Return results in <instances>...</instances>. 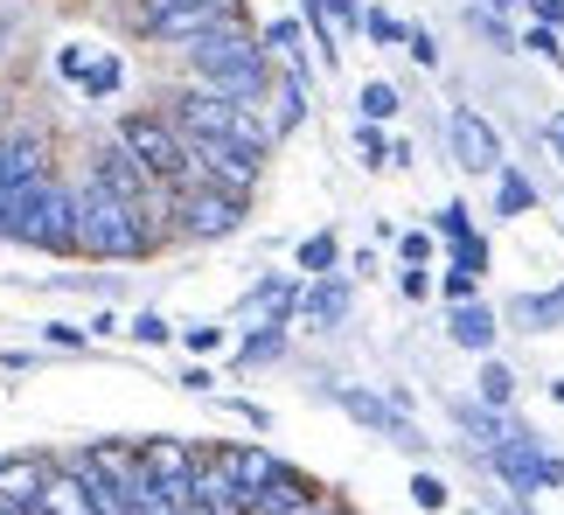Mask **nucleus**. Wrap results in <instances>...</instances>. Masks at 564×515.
<instances>
[{
  "label": "nucleus",
  "mask_w": 564,
  "mask_h": 515,
  "mask_svg": "<svg viewBox=\"0 0 564 515\" xmlns=\"http://www.w3.org/2000/svg\"><path fill=\"white\" fill-rule=\"evenodd\" d=\"M188 70H195V91H216V98H237V105H265L272 91V50L251 42L245 29H216L203 42H188Z\"/></svg>",
  "instance_id": "nucleus-1"
},
{
  "label": "nucleus",
  "mask_w": 564,
  "mask_h": 515,
  "mask_svg": "<svg viewBox=\"0 0 564 515\" xmlns=\"http://www.w3.org/2000/svg\"><path fill=\"white\" fill-rule=\"evenodd\" d=\"M167 119L182 125L188 140H224V146H245V154L265 161L272 154V119L265 105H237V98H216V91H175L167 98Z\"/></svg>",
  "instance_id": "nucleus-2"
},
{
  "label": "nucleus",
  "mask_w": 564,
  "mask_h": 515,
  "mask_svg": "<svg viewBox=\"0 0 564 515\" xmlns=\"http://www.w3.org/2000/svg\"><path fill=\"white\" fill-rule=\"evenodd\" d=\"M154 238H161V230L147 223L140 202H119L112 188H98V182L77 188V244L91 258H147Z\"/></svg>",
  "instance_id": "nucleus-3"
},
{
  "label": "nucleus",
  "mask_w": 564,
  "mask_h": 515,
  "mask_svg": "<svg viewBox=\"0 0 564 515\" xmlns=\"http://www.w3.org/2000/svg\"><path fill=\"white\" fill-rule=\"evenodd\" d=\"M446 140H453V167H467V175H502V167H509L502 133H495L474 105H453V112H446Z\"/></svg>",
  "instance_id": "nucleus-4"
},
{
  "label": "nucleus",
  "mask_w": 564,
  "mask_h": 515,
  "mask_svg": "<svg viewBox=\"0 0 564 515\" xmlns=\"http://www.w3.org/2000/svg\"><path fill=\"white\" fill-rule=\"evenodd\" d=\"M245 223V196H224V188H182L175 196V230L182 238H230Z\"/></svg>",
  "instance_id": "nucleus-5"
},
{
  "label": "nucleus",
  "mask_w": 564,
  "mask_h": 515,
  "mask_svg": "<svg viewBox=\"0 0 564 515\" xmlns=\"http://www.w3.org/2000/svg\"><path fill=\"white\" fill-rule=\"evenodd\" d=\"M56 467H70V474H98V481H112V487H133L147 481V460H140V439H91L84 453H63Z\"/></svg>",
  "instance_id": "nucleus-6"
},
{
  "label": "nucleus",
  "mask_w": 564,
  "mask_h": 515,
  "mask_svg": "<svg viewBox=\"0 0 564 515\" xmlns=\"http://www.w3.org/2000/svg\"><path fill=\"white\" fill-rule=\"evenodd\" d=\"M209 467H216V474H224V481L237 487V495H245V508H251L258 495H265V487H272L279 474H286V460H279L272 446H216Z\"/></svg>",
  "instance_id": "nucleus-7"
},
{
  "label": "nucleus",
  "mask_w": 564,
  "mask_h": 515,
  "mask_svg": "<svg viewBox=\"0 0 564 515\" xmlns=\"http://www.w3.org/2000/svg\"><path fill=\"white\" fill-rule=\"evenodd\" d=\"M21 244L84 251V244H77V188L63 182V175H50V196H42V209H35V223H29V238H21Z\"/></svg>",
  "instance_id": "nucleus-8"
},
{
  "label": "nucleus",
  "mask_w": 564,
  "mask_h": 515,
  "mask_svg": "<svg viewBox=\"0 0 564 515\" xmlns=\"http://www.w3.org/2000/svg\"><path fill=\"white\" fill-rule=\"evenodd\" d=\"M544 460H551V446L536 439L530 425H516V432H509V439L488 453V467H495V474H502V481L516 487V495H536V487H544Z\"/></svg>",
  "instance_id": "nucleus-9"
},
{
  "label": "nucleus",
  "mask_w": 564,
  "mask_h": 515,
  "mask_svg": "<svg viewBox=\"0 0 564 515\" xmlns=\"http://www.w3.org/2000/svg\"><path fill=\"white\" fill-rule=\"evenodd\" d=\"M335 404H341L349 418H362L370 432H383L390 446H404V453H425V439L411 432V418L398 412V404H383V397H370V391H356V383H335Z\"/></svg>",
  "instance_id": "nucleus-10"
},
{
  "label": "nucleus",
  "mask_w": 564,
  "mask_h": 515,
  "mask_svg": "<svg viewBox=\"0 0 564 515\" xmlns=\"http://www.w3.org/2000/svg\"><path fill=\"white\" fill-rule=\"evenodd\" d=\"M140 460H147V481H161V487H188L195 474H203V460H209V453H195V446L175 439V432H154V439H140Z\"/></svg>",
  "instance_id": "nucleus-11"
},
{
  "label": "nucleus",
  "mask_w": 564,
  "mask_h": 515,
  "mask_svg": "<svg viewBox=\"0 0 564 515\" xmlns=\"http://www.w3.org/2000/svg\"><path fill=\"white\" fill-rule=\"evenodd\" d=\"M446 335H453V349H467V355H495V335H502V314L488 307V299H467V307H453L446 314Z\"/></svg>",
  "instance_id": "nucleus-12"
},
{
  "label": "nucleus",
  "mask_w": 564,
  "mask_h": 515,
  "mask_svg": "<svg viewBox=\"0 0 564 515\" xmlns=\"http://www.w3.org/2000/svg\"><path fill=\"white\" fill-rule=\"evenodd\" d=\"M50 474H56V460H35V453H0V502L35 508V502H42V487H50Z\"/></svg>",
  "instance_id": "nucleus-13"
},
{
  "label": "nucleus",
  "mask_w": 564,
  "mask_h": 515,
  "mask_svg": "<svg viewBox=\"0 0 564 515\" xmlns=\"http://www.w3.org/2000/svg\"><path fill=\"white\" fill-rule=\"evenodd\" d=\"M251 515H328V502H321V487H314V481H300L293 467H286V474H279L265 495L251 502Z\"/></svg>",
  "instance_id": "nucleus-14"
},
{
  "label": "nucleus",
  "mask_w": 564,
  "mask_h": 515,
  "mask_svg": "<svg viewBox=\"0 0 564 515\" xmlns=\"http://www.w3.org/2000/svg\"><path fill=\"white\" fill-rule=\"evenodd\" d=\"M182 502H188V515H251V508H245V495H237V487L216 474L209 460H203V474L182 487Z\"/></svg>",
  "instance_id": "nucleus-15"
},
{
  "label": "nucleus",
  "mask_w": 564,
  "mask_h": 515,
  "mask_svg": "<svg viewBox=\"0 0 564 515\" xmlns=\"http://www.w3.org/2000/svg\"><path fill=\"white\" fill-rule=\"evenodd\" d=\"M265 105H272V140H286L300 119H307V70H279L272 77V91H265Z\"/></svg>",
  "instance_id": "nucleus-16"
},
{
  "label": "nucleus",
  "mask_w": 564,
  "mask_h": 515,
  "mask_svg": "<svg viewBox=\"0 0 564 515\" xmlns=\"http://www.w3.org/2000/svg\"><path fill=\"white\" fill-rule=\"evenodd\" d=\"M293 314L314 320V328H341V320H349V286H341V278H307Z\"/></svg>",
  "instance_id": "nucleus-17"
},
{
  "label": "nucleus",
  "mask_w": 564,
  "mask_h": 515,
  "mask_svg": "<svg viewBox=\"0 0 564 515\" xmlns=\"http://www.w3.org/2000/svg\"><path fill=\"white\" fill-rule=\"evenodd\" d=\"M258 42H265L272 56H286V70H307V21H300V14L265 21V35H258Z\"/></svg>",
  "instance_id": "nucleus-18"
},
{
  "label": "nucleus",
  "mask_w": 564,
  "mask_h": 515,
  "mask_svg": "<svg viewBox=\"0 0 564 515\" xmlns=\"http://www.w3.org/2000/svg\"><path fill=\"white\" fill-rule=\"evenodd\" d=\"M530 209H536V182L509 161L502 175H495V217H530Z\"/></svg>",
  "instance_id": "nucleus-19"
},
{
  "label": "nucleus",
  "mask_w": 564,
  "mask_h": 515,
  "mask_svg": "<svg viewBox=\"0 0 564 515\" xmlns=\"http://www.w3.org/2000/svg\"><path fill=\"white\" fill-rule=\"evenodd\" d=\"M509 314L523 320L530 335H551V328H564V286H557V293H523Z\"/></svg>",
  "instance_id": "nucleus-20"
},
{
  "label": "nucleus",
  "mask_w": 564,
  "mask_h": 515,
  "mask_svg": "<svg viewBox=\"0 0 564 515\" xmlns=\"http://www.w3.org/2000/svg\"><path fill=\"white\" fill-rule=\"evenodd\" d=\"M119 84H126V70H119V56H112V50H98L91 63H84L77 91H84V98H119Z\"/></svg>",
  "instance_id": "nucleus-21"
},
{
  "label": "nucleus",
  "mask_w": 564,
  "mask_h": 515,
  "mask_svg": "<svg viewBox=\"0 0 564 515\" xmlns=\"http://www.w3.org/2000/svg\"><path fill=\"white\" fill-rule=\"evenodd\" d=\"M133 515H188V502H182V487H161V481H140L133 495Z\"/></svg>",
  "instance_id": "nucleus-22"
},
{
  "label": "nucleus",
  "mask_w": 564,
  "mask_h": 515,
  "mask_svg": "<svg viewBox=\"0 0 564 515\" xmlns=\"http://www.w3.org/2000/svg\"><path fill=\"white\" fill-rule=\"evenodd\" d=\"M474 383H481V404H495V412H509V404H516V376H509V362H495V355H488Z\"/></svg>",
  "instance_id": "nucleus-23"
},
{
  "label": "nucleus",
  "mask_w": 564,
  "mask_h": 515,
  "mask_svg": "<svg viewBox=\"0 0 564 515\" xmlns=\"http://www.w3.org/2000/svg\"><path fill=\"white\" fill-rule=\"evenodd\" d=\"M335 265H341V244L328 238V230L300 244V272H307V278H335Z\"/></svg>",
  "instance_id": "nucleus-24"
},
{
  "label": "nucleus",
  "mask_w": 564,
  "mask_h": 515,
  "mask_svg": "<svg viewBox=\"0 0 564 515\" xmlns=\"http://www.w3.org/2000/svg\"><path fill=\"white\" fill-rule=\"evenodd\" d=\"M356 105H362V119H370V125H383V119H398V105H404V98H398V84L370 77V84H362V98H356Z\"/></svg>",
  "instance_id": "nucleus-25"
},
{
  "label": "nucleus",
  "mask_w": 564,
  "mask_h": 515,
  "mask_svg": "<svg viewBox=\"0 0 564 515\" xmlns=\"http://www.w3.org/2000/svg\"><path fill=\"white\" fill-rule=\"evenodd\" d=\"M279 355H286V328H258V335L237 341V362H245V370L251 362H279Z\"/></svg>",
  "instance_id": "nucleus-26"
},
{
  "label": "nucleus",
  "mask_w": 564,
  "mask_h": 515,
  "mask_svg": "<svg viewBox=\"0 0 564 515\" xmlns=\"http://www.w3.org/2000/svg\"><path fill=\"white\" fill-rule=\"evenodd\" d=\"M300 21H307V29H314V50H321V63H335L341 50H335V29H328V0H300Z\"/></svg>",
  "instance_id": "nucleus-27"
},
{
  "label": "nucleus",
  "mask_w": 564,
  "mask_h": 515,
  "mask_svg": "<svg viewBox=\"0 0 564 515\" xmlns=\"http://www.w3.org/2000/svg\"><path fill=\"white\" fill-rule=\"evenodd\" d=\"M432 230H440V238L460 251L467 238H481V230H474V217H467V202H440V217H432Z\"/></svg>",
  "instance_id": "nucleus-28"
},
{
  "label": "nucleus",
  "mask_w": 564,
  "mask_h": 515,
  "mask_svg": "<svg viewBox=\"0 0 564 515\" xmlns=\"http://www.w3.org/2000/svg\"><path fill=\"white\" fill-rule=\"evenodd\" d=\"M356 154L370 161V167H390V161H398V140H383V125L362 119V125H356Z\"/></svg>",
  "instance_id": "nucleus-29"
},
{
  "label": "nucleus",
  "mask_w": 564,
  "mask_h": 515,
  "mask_svg": "<svg viewBox=\"0 0 564 515\" xmlns=\"http://www.w3.org/2000/svg\"><path fill=\"white\" fill-rule=\"evenodd\" d=\"M516 50H530V56H544L551 70H564V42H557V29H536V21H530V29H523V42H516Z\"/></svg>",
  "instance_id": "nucleus-30"
},
{
  "label": "nucleus",
  "mask_w": 564,
  "mask_h": 515,
  "mask_svg": "<svg viewBox=\"0 0 564 515\" xmlns=\"http://www.w3.org/2000/svg\"><path fill=\"white\" fill-rule=\"evenodd\" d=\"M126 335L147 341V349H167V341H175V320H161V314H133V320H126Z\"/></svg>",
  "instance_id": "nucleus-31"
},
{
  "label": "nucleus",
  "mask_w": 564,
  "mask_h": 515,
  "mask_svg": "<svg viewBox=\"0 0 564 515\" xmlns=\"http://www.w3.org/2000/svg\"><path fill=\"white\" fill-rule=\"evenodd\" d=\"M411 502H419L425 515H440V508L453 502V487H446L440 474H411Z\"/></svg>",
  "instance_id": "nucleus-32"
},
{
  "label": "nucleus",
  "mask_w": 564,
  "mask_h": 515,
  "mask_svg": "<svg viewBox=\"0 0 564 515\" xmlns=\"http://www.w3.org/2000/svg\"><path fill=\"white\" fill-rule=\"evenodd\" d=\"M362 21H370V8H362V0H328V29H335V35H356Z\"/></svg>",
  "instance_id": "nucleus-33"
},
{
  "label": "nucleus",
  "mask_w": 564,
  "mask_h": 515,
  "mask_svg": "<svg viewBox=\"0 0 564 515\" xmlns=\"http://www.w3.org/2000/svg\"><path fill=\"white\" fill-rule=\"evenodd\" d=\"M362 35H370V42H383V50H390V42H404L411 29H404L398 14H383V8H370V21H362Z\"/></svg>",
  "instance_id": "nucleus-34"
},
{
  "label": "nucleus",
  "mask_w": 564,
  "mask_h": 515,
  "mask_svg": "<svg viewBox=\"0 0 564 515\" xmlns=\"http://www.w3.org/2000/svg\"><path fill=\"white\" fill-rule=\"evenodd\" d=\"M404 56L419 63V70H440V42H432V29H411L404 35Z\"/></svg>",
  "instance_id": "nucleus-35"
},
{
  "label": "nucleus",
  "mask_w": 564,
  "mask_h": 515,
  "mask_svg": "<svg viewBox=\"0 0 564 515\" xmlns=\"http://www.w3.org/2000/svg\"><path fill=\"white\" fill-rule=\"evenodd\" d=\"M440 293L453 299V307H467V299H481V278H474V272H460V265H453V272L440 278Z\"/></svg>",
  "instance_id": "nucleus-36"
},
{
  "label": "nucleus",
  "mask_w": 564,
  "mask_h": 515,
  "mask_svg": "<svg viewBox=\"0 0 564 515\" xmlns=\"http://www.w3.org/2000/svg\"><path fill=\"white\" fill-rule=\"evenodd\" d=\"M91 56H98L91 42H63V50H56V70H63V77L77 84V77H84V63H91Z\"/></svg>",
  "instance_id": "nucleus-37"
},
{
  "label": "nucleus",
  "mask_w": 564,
  "mask_h": 515,
  "mask_svg": "<svg viewBox=\"0 0 564 515\" xmlns=\"http://www.w3.org/2000/svg\"><path fill=\"white\" fill-rule=\"evenodd\" d=\"M224 412L230 418H251V432H272V412H265V404H251V397H224Z\"/></svg>",
  "instance_id": "nucleus-38"
},
{
  "label": "nucleus",
  "mask_w": 564,
  "mask_h": 515,
  "mask_svg": "<svg viewBox=\"0 0 564 515\" xmlns=\"http://www.w3.org/2000/svg\"><path fill=\"white\" fill-rule=\"evenodd\" d=\"M432 238H440V230H404V238H398L404 265H425V258H432Z\"/></svg>",
  "instance_id": "nucleus-39"
},
{
  "label": "nucleus",
  "mask_w": 564,
  "mask_h": 515,
  "mask_svg": "<svg viewBox=\"0 0 564 515\" xmlns=\"http://www.w3.org/2000/svg\"><path fill=\"white\" fill-rule=\"evenodd\" d=\"M453 265H460V272H474V278H481V272H488V238H467L460 251H453Z\"/></svg>",
  "instance_id": "nucleus-40"
},
{
  "label": "nucleus",
  "mask_w": 564,
  "mask_h": 515,
  "mask_svg": "<svg viewBox=\"0 0 564 515\" xmlns=\"http://www.w3.org/2000/svg\"><path fill=\"white\" fill-rule=\"evenodd\" d=\"M50 341H56V349H84V341H91V328H70V320H50Z\"/></svg>",
  "instance_id": "nucleus-41"
},
{
  "label": "nucleus",
  "mask_w": 564,
  "mask_h": 515,
  "mask_svg": "<svg viewBox=\"0 0 564 515\" xmlns=\"http://www.w3.org/2000/svg\"><path fill=\"white\" fill-rule=\"evenodd\" d=\"M530 21L536 29H564V0H530Z\"/></svg>",
  "instance_id": "nucleus-42"
},
{
  "label": "nucleus",
  "mask_w": 564,
  "mask_h": 515,
  "mask_svg": "<svg viewBox=\"0 0 564 515\" xmlns=\"http://www.w3.org/2000/svg\"><path fill=\"white\" fill-rule=\"evenodd\" d=\"M398 293H404V299H425V293H432V278H425V265H404V278H398Z\"/></svg>",
  "instance_id": "nucleus-43"
},
{
  "label": "nucleus",
  "mask_w": 564,
  "mask_h": 515,
  "mask_svg": "<svg viewBox=\"0 0 564 515\" xmlns=\"http://www.w3.org/2000/svg\"><path fill=\"white\" fill-rule=\"evenodd\" d=\"M182 341H188V349H216V341H224V328H182Z\"/></svg>",
  "instance_id": "nucleus-44"
},
{
  "label": "nucleus",
  "mask_w": 564,
  "mask_h": 515,
  "mask_svg": "<svg viewBox=\"0 0 564 515\" xmlns=\"http://www.w3.org/2000/svg\"><path fill=\"white\" fill-rule=\"evenodd\" d=\"M544 487H564V453H551V460H544Z\"/></svg>",
  "instance_id": "nucleus-45"
},
{
  "label": "nucleus",
  "mask_w": 564,
  "mask_h": 515,
  "mask_svg": "<svg viewBox=\"0 0 564 515\" xmlns=\"http://www.w3.org/2000/svg\"><path fill=\"white\" fill-rule=\"evenodd\" d=\"M544 140L557 146V161H564V119H551V125H544Z\"/></svg>",
  "instance_id": "nucleus-46"
},
{
  "label": "nucleus",
  "mask_w": 564,
  "mask_h": 515,
  "mask_svg": "<svg viewBox=\"0 0 564 515\" xmlns=\"http://www.w3.org/2000/svg\"><path fill=\"white\" fill-rule=\"evenodd\" d=\"M203 8H216V14H230V21H237V0H203Z\"/></svg>",
  "instance_id": "nucleus-47"
},
{
  "label": "nucleus",
  "mask_w": 564,
  "mask_h": 515,
  "mask_svg": "<svg viewBox=\"0 0 564 515\" xmlns=\"http://www.w3.org/2000/svg\"><path fill=\"white\" fill-rule=\"evenodd\" d=\"M0 515H35V508H21V502H0Z\"/></svg>",
  "instance_id": "nucleus-48"
},
{
  "label": "nucleus",
  "mask_w": 564,
  "mask_h": 515,
  "mask_svg": "<svg viewBox=\"0 0 564 515\" xmlns=\"http://www.w3.org/2000/svg\"><path fill=\"white\" fill-rule=\"evenodd\" d=\"M551 404H564V376H551Z\"/></svg>",
  "instance_id": "nucleus-49"
},
{
  "label": "nucleus",
  "mask_w": 564,
  "mask_h": 515,
  "mask_svg": "<svg viewBox=\"0 0 564 515\" xmlns=\"http://www.w3.org/2000/svg\"><path fill=\"white\" fill-rule=\"evenodd\" d=\"M488 8H530V0H488Z\"/></svg>",
  "instance_id": "nucleus-50"
},
{
  "label": "nucleus",
  "mask_w": 564,
  "mask_h": 515,
  "mask_svg": "<svg viewBox=\"0 0 564 515\" xmlns=\"http://www.w3.org/2000/svg\"><path fill=\"white\" fill-rule=\"evenodd\" d=\"M467 515H488V508H467Z\"/></svg>",
  "instance_id": "nucleus-51"
},
{
  "label": "nucleus",
  "mask_w": 564,
  "mask_h": 515,
  "mask_svg": "<svg viewBox=\"0 0 564 515\" xmlns=\"http://www.w3.org/2000/svg\"><path fill=\"white\" fill-rule=\"evenodd\" d=\"M557 217H564V209H557Z\"/></svg>",
  "instance_id": "nucleus-52"
}]
</instances>
